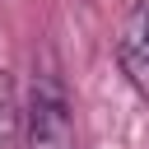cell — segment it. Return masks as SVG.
I'll return each mask as SVG.
<instances>
[{
    "label": "cell",
    "mask_w": 149,
    "mask_h": 149,
    "mask_svg": "<svg viewBox=\"0 0 149 149\" xmlns=\"http://www.w3.org/2000/svg\"><path fill=\"white\" fill-rule=\"evenodd\" d=\"M19 130H23L19 88H14V74L0 70V149H19Z\"/></svg>",
    "instance_id": "3"
},
{
    "label": "cell",
    "mask_w": 149,
    "mask_h": 149,
    "mask_svg": "<svg viewBox=\"0 0 149 149\" xmlns=\"http://www.w3.org/2000/svg\"><path fill=\"white\" fill-rule=\"evenodd\" d=\"M116 65L126 84L149 102V0H135L116 33Z\"/></svg>",
    "instance_id": "2"
},
{
    "label": "cell",
    "mask_w": 149,
    "mask_h": 149,
    "mask_svg": "<svg viewBox=\"0 0 149 149\" xmlns=\"http://www.w3.org/2000/svg\"><path fill=\"white\" fill-rule=\"evenodd\" d=\"M23 149H74V116L56 70L33 74V93L23 107Z\"/></svg>",
    "instance_id": "1"
}]
</instances>
